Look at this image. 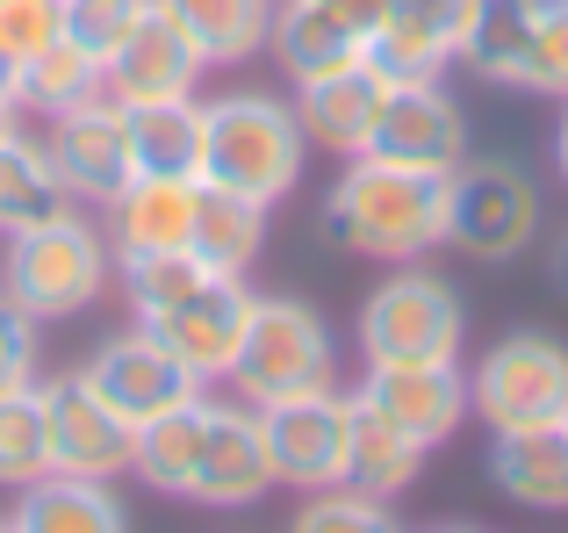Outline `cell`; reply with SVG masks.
Listing matches in <instances>:
<instances>
[{
	"label": "cell",
	"instance_id": "6da1fadb",
	"mask_svg": "<svg viewBox=\"0 0 568 533\" xmlns=\"http://www.w3.org/2000/svg\"><path fill=\"white\" fill-rule=\"evenodd\" d=\"M317 231L338 253H361L382 266H410L432 245H446V173L388 167V159H353L338 188L324 195Z\"/></svg>",
	"mask_w": 568,
	"mask_h": 533
},
{
	"label": "cell",
	"instance_id": "7a4b0ae2",
	"mask_svg": "<svg viewBox=\"0 0 568 533\" xmlns=\"http://www.w3.org/2000/svg\"><path fill=\"white\" fill-rule=\"evenodd\" d=\"M303 123H295L288 101L274 94H223L202 101V181L252 195L274 210L295 181H303Z\"/></svg>",
	"mask_w": 568,
	"mask_h": 533
},
{
	"label": "cell",
	"instance_id": "3957f363",
	"mask_svg": "<svg viewBox=\"0 0 568 533\" xmlns=\"http://www.w3.org/2000/svg\"><path fill=\"white\" fill-rule=\"evenodd\" d=\"M109 274H115L109 239H101L87 217L65 210V217H51V224L14 231V239H8L0 295L22 303L37 324H51V318H80V310H94V295H101Z\"/></svg>",
	"mask_w": 568,
	"mask_h": 533
},
{
	"label": "cell",
	"instance_id": "277c9868",
	"mask_svg": "<svg viewBox=\"0 0 568 533\" xmlns=\"http://www.w3.org/2000/svg\"><path fill=\"white\" fill-rule=\"evenodd\" d=\"M332 324L303 303V295H252L245 346L231 361V390H245V404H274L295 390H324L332 382Z\"/></svg>",
	"mask_w": 568,
	"mask_h": 533
},
{
	"label": "cell",
	"instance_id": "5b68a950",
	"mask_svg": "<svg viewBox=\"0 0 568 533\" xmlns=\"http://www.w3.org/2000/svg\"><path fill=\"white\" fill-rule=\"evenodd\" d=\"M468 411L489 433H532V425H568V346L540 332H511L475 361Z\"/></svg>",
	"mask_w": 568,
	"mask_h": 533
},
{
	"label": "cell",
	"instance_id": "8992f818",
	"mask_svg": "<svg viewBox=\"0 0 568 533\" xmlns=\"http://www.w3.org/2000/svg\"><path fill=\"white\" fill-rule=\"evenodd\" d=\"M266 440V469L288 491H338L346 483V447H353V390H295L274 404H252Z\"/></svg>",
	"mask_w": 568,
	"mask_h": 533
},
{
	"label": "cell",
	"instance_id": "52a82bcc",
	"mask_svg": "<svg viewBox=\"0 0 568 533\" xmlns=\"http://www.w3.org/2000/svg\"><path fill=\"white\" fill-rule=\"evenodd\" d=\"M540 239V188L504 159H460L446 173V245L468 260H518Z\"/></svg>",
	"mask_w": 568,
	"mask_h": 533
},
{
	"label": "cell",
	"instance_id": "ba28073f",
	"mask_svg": "<svg viewBox=\"0 0 568 533\" xmlns=\"http://www.w3.org/2000/svg\"><path fill=\"white\" fill-rule=\"evenodd\" d=\"M361 353H367V368L454 361L460 353V295L439 274H425V260H410L361 303Z\"/></svg>",
	"mask_w": 568,
	"mask_h": 533
},
{
	"label": "cell",
	"instance_id": "9c48e42d",
	"mask_svg": "<svg viewBox=\"0 0 568 533\" xmlns=\"http://www.w3.org/2000/svg\"><path fill=\"white\" fill-rule=\"evenodd\" d=\"M43 152H51L65 195L94 202V210H109V202L138 181V159H130V115H123V101H109V94L58 109L51 130H43Z\"/></svg>",
	"mask_w": 568,
	"mask_h": 533
},
{
	"label": "cell",
	"instance_id": "30bf717a",
	"mask_svg": "<svg viewBox=\"0 0 568 533\" xmlns=\"http://www.w3.org/2000/svg\"><path fill=\"white\" fill-rule=\"evenodd\" d=\"M37 390H43V419H51V476H94V483L130 476L138 425H130L94 382L58 375V382H37Z\"/></svg>",
	"mask_w": 568,
	"mask_h": 533
},
{
	"label": "cell",
	"instance_id": "8fae6325",
	"mask_svg": "<svg viewBox=\"0 0 568 533\" xmlns=\"http://www.w3.org/2000/svg\"><path fill=\"white\" fill-rule=\"evenodd\" d=\"M361 159H388V167H417V173H454L468 159V115H460V101L439 80H396Z\"/></svg>",
	"mask_w": 568,
	"mask_h": 533
},
{
	"label": "cell",
	"instance_id": "7c38bea8",
	"mask_svg": "<svg viewBox=\"0 0 568 533\" xmlns=\"http://www.w3.org/2000/svg\"><path fill=\"white\" fill-rule=\"evenodd\" d=\"M245 318H252V289L209 274L194 295H181L173 310L138 318V324L159 332V346H166L194 382H231V361H237V346H245Z\"/></svg>",
	"mask_w": 568,
	"mask_h": 533
},
{
	"label": "cell",
	"instance_id": "4fadbf2b",
	"mask_svg": "<svg viewBox=\"0 0 568 533\" xmlns=\"http://www.w3.org/2000/svg\"><path fill=\"white\" fill-rule=\"evenodd\" d=\"M80 375L94 382V390L109 396L130 425H144V419H159V411H181V404H194V396H209V382H194L187 368L159 346V332H144V324H138V332L101 339L94 361H87Z\"/></svg>",
	"mask_w": 568,
	"mask_h": 533
},
{
	"label": "cell",
	"instance_id": "5bb4252c",
	"mask_svg": "<svg viewBox=\"0 0 568 533\" xmlns=\"http://www.w3.org/2000/svg\"><path fill=\"white\" fill-rule=\"evenodd\" d=\"M194 80H202V51L187 43V29L159 0L138 14V29L101 66V94L123 101V109H138V101H181V94H194Z\"/></svg>",
	"mask_w": 568,
	"mask_h": 533
},
{
	"label": "cell",
	"instance_id": "9a60e30c",
	"mask_svg": "<svg viewBox=\"0 0 568 533\" xmlns=\"http://www.w3.org/2000/svg\"><path fill=\"white\" fill-rule=\"evenodd\" d=\"M353 396H367L388 425H403L425 447H439L468 419V375L454 361H382V368H367V382Z\"/></svg>",
	"mask_w": 568,
	"mask_h": 533
},
{
	"label": "cell",
	"instance_id": "2e32d148",
	"mask_svg": "<svg viewBox=\"0 0 568 533\" xmlns=\"http://www.w3.org/2000/svg\"><path fill=\"white\" fill-rule=\"evenodd\" d=\"M388 72L375 58H353V66L324 72V80H303V94H295V123H303L310 144H324V152L338 159H361L367 138H375V115L388 101Z\"/></svg>",
	"mask_w": 568,
	"mask_h": 533
},
{
	"label": "cell",
	"instance_id": "e0dca14e",
	"mask_svg": "<svg viewBox=\"0 0 568 533\" xmlns=\"http://www.w3.org/2000/svg\"><path fill=\"white\" fill-rule=\"evenodd\" d=\"M266 491H274V469H266V440H260L252 404H209L187 497L194 505H252Z\"/></svg>",
	"mask_w": 568,
	"mask_h": 533
},
{
	"label": "cell",
	"instance_id": "ac0fdd59",
	"mask_svg": "<svg viewBox=\"0 0 568 533\" xmlns=\"http://www.w3.org/2000/svg\"><path fill=\"white\" fill-rule=\"evenodd\" d=\"M460 22H468V0H396L388 22L367 37V58L388 80H439L460 58Z\"/></svg>",
	"mask_w": 568,
	"mask_h": 533
},
{
	"label": "cell",
	"instance_id": "d6986e66",
	"mask_svg": "<svg viewBox=\"0 0 568 533\" xmlns=\"http://www.w3.org/2000/svg\"><path fill=\"white\" fill-rule=\"evenodd\" d=\"M109 260H138V253H181L194 231V181H166V173H138L123 195L109 202Z\"/></svg>",
	"mask_w": 568,
	"mask_h": 533
},
{
	"label": "cell",
	"instance_id": "ffe728a7",
	"mask_svg": "<svg viewBox=\"0 0 568 533\" xmlns=\"http://www.w3.org/2000/svg\"><path fill=\"white\" fill-rule=\"evenodd\" d=\"M489 483L511 505L568 512V425H532V433H489Z\"/></svg>",
	"mask_w": 568,
	"mask_h": 533
},
{
	"label": "cell",
	"instance_id": "44dd1931",
	"mask_svg": "<svg viewBox=\"0 0 568 533\" xmlns=\"http://www.w3.org/2000/svg\"><path fill=\"white\" fill-rule=\"evenodd\" d=\"M266 245V202L231 195V188H209L194 181V231H187V253L223 281H245L252 260Z\"/></svg>",
	"mask_w": 568,
	"mask_h": 533
},
{
	"label": "cell",
	"instance_id": "7402d4cb",
	"mask_svg": "<svg viewBox=\"0 0 568 533\" xmlns=\"http://www.w3.org/2000/svg\"><path fill=\"white\" fill-rule=\"evenodd\" d=\"M8 533H130V512L94 476H43L8 512Z\"/></svg>",
	"mask_w": 568,
	"mask_h": 533
},
{
	"label": "cell",
	"instance_id": "603a6c76",
	"mask_svg": "<svg viewBox=\"0 0 568 533\" xmlns=\"http://www.w3.org/2000/svg\"><path fill=\"white\" fill-rule=\"evenodd\" d=\"M266 51H274L281 72L303 87V80H324V72H338V66H353V58H367V43L353 37L338 14H324L317 0H281L274 22H266Z\"/></svg>",
	"mask_w": 568,
	"mask_h": 533
},
{
	"label": "cell",
	"instance_id": "cb8c5ba5",
	"mask_svg": "<svg viewBox=\"0 0 568 533\" xmlns=\"http://www.w3.org/2000/svg\"><path fill=\"white\" fill-rule=\"evenodd\" d=\"M425 440H410L403 425H388L367 396H353V447H346V491H367V497H403L425 469Z\"/></svg>",
	"mask_w": 568,
	"mask_h": 533
},
{
	"label": "cell",
	"instance_id": "d4e9b609",
	"mask_svg": "<svg viewBox=\"0 0 568 533\" xmlns=\"http://www.w3.org/2000/svg\"><path fill=\"white\" fill-rule=\"evenodd\" d=\"M532 22H540V0H468L460 66H468L475 80L518 87L526 80V51H532Z\"/></svg>",
	"mask_w": 568,
	"mask_h": 533
},
{
	"label": "cell",
	"instance_id": "484cf974",
	"mask_svg": "<svg viewBox=\"0 0 568 533\" xmlns=\"http://www.w3.org/2000/svg\"><path fill=\"white\" fill-rule=\"evenodd\" d=\"M130 115V159L138 173H166V181H202V101H138Z\"/></svg>",
	"mask_w": 568,
	"mask_h": 533
},
{
	"label": "cell",
	"instance_id": "4316f807",
	"mask_svg": "<svg viewBox=\"0 0 568 533\" xmlns=\"http://www.w3.org/2000/svg\"><path fill=\"white\" fill-rule=\"evenodd\" d=\"M65 210H72V195H65V181H58L43 138H22V130H14V138L0 144V239L37 231Z\"/></svg>",
	"mask_w": 568,
	"mask_h": 533
},
{
	"label": "cell",
	"instance_id": "83f0119b",
	"mask_svg": "<svg viewBox=\"0 0 568 533\" xmlns=\"http://www.w3.org/2000/svg\"><path fill=\"white\" fill-rule=\"evenodd\" d=\"M159 8L187 29L202 66H237L266 51V22H274V0H159Z\"/></svg>",
	"mask_w": 568,
	"mask_h": 533
},
{
	"label": "cell",
	"instance_id": "f1b7e54d",
	"mask_svg": "<svg viewBox=\"0 0 568 533\" xmlns=\"http://www.w3.org/2000/svg\"><path fill=\"white\" fill-rule=\"evenodd\" d=\"M202 419H209V396H194L181 411H159V419L138 425V447H130V476L144 491H166L187 497L194 483V454H202Z\"/></svg>",
	"mask_w": 568,
	"mask_h": 533
},
{
	"label": "cell",
	"instance_id": "f546056e",
	"mask_svg": "<svg viewBox=\"0 0 568 533\" xmlns=\"http://www.w3.org/2000/svg\"><path fill=\"white\" fill-rule=\"evenodd\" d=\"M51 476V419H43V390L0 396V483L8 491H29V483Z\"/></svg>",
	"mask_w": 568,
	"mask_h": 533
},
{
	"label": "cell",
	"instance_id": "4dcf8cb0",
	"mask_svg": "<svg viewBox=\"0 0 568 533\" xmlns=\"http://www.w3.org/2000/svg\"><path fill=\"white\" fill-rule=\"evenodd\" d=\"M101 94V58H87L72 37H58V43H43L37 58L22 66V109H43V115H58V109H72V101H94Z\"/></svg>",
	"mask_w": 568,
	"mask_h": 533
},
{
	"label": "cell",
	"instance_id": "1f68e13d",
	"mask_svg": "<svg viewBox=\"0 0 568 533\" xmlns=\"http://www.w3.org/2000/svg\"><path fill=\"white\" fill-rule=\"evenodd\" d=\"M115 274H123V295L138 303V318H159V310H173L181 295H194L209 281V266L187 253H138V260H115Z\"/></svg>",
	"mask_w": 568,
	"mask_h": 533
},
{
	"label": "cell",
	"instance_id": "d6a6232c",
	"mask_svg": "<svg viewBox=\"0 0 568 533\" xmlns=\"http://www.w3.org/2000/svg\"><path fill=\"white\" fill-rule=\"evenodd\" d=\"M288 533H403V526H396V512H388L382 497L338 483V491H310V505L295 512Z\"/></svg>",
	"mask_w": 568,
	"mask_h": 533
},
{
	"label": "cell",
	"instance_id": "836d02e7",
	"mask_svg": "<svg viewBox=\"0 0 568 533\" xmlns=\"http://www.w3.org/2000/svg\"><path fill=\"white\" fill-rule=\"evenodd\" d=\"M144 8H152V0H65V37L80 43L87 58H101V66H109L115 43L138 29Z\"/></svg>",
	"mask_w": 568,
	"mask_h": 533
},
{
	"label": "cell",
	"instance_id": "e575fe53",
	"mask_svg": "<svg viewBox=\"0 0 568 533\" xmlns=\"http://www.w3.org/2000/svg\"><path fill=\"white\" fill-rule=\"evenodd\" d=\"M532 94L568 101V0H540V22H532V51H526V80Z\"/></svg>",
	"mask_w": 568,
	"mask_h": 533
},
{
	"label": "cell",
	"instance_id": "d590c367",
	"mask_svg": "<svg viewBox=\"0 0 568 533\" xmlns=\"http://www.w3.org/2000/svg\"><path fill=\"white\" fill-rule=\"evenodd\" d=\"M58 37H65V0H0V51L14 66H29Z\"/></svg>",
	"mask_w": 568,
	"mask_h": 533
},
{
	"label": "cell",
	"instance_id": "8d00e7d4",
	"mask_svg": "<svg viewBox=\"0 0 568 533\" xmlns=\"http://www.w3.org/2000/svg\"><path fill=\"white\" fill-rule=\"evenodd\" d=\"M29 382H37V318L0 295V396L29 390Z\"/></svg>",
	"mask_w": 568,
	"mask_h": 533
},
{
	"label": "cell",
	"instance_id": "74e56055",
	"mask_svg": "<svg viewBox=\"0 0 568 533\" xmlns=\"http://www.w3.org/2000/svg\"><path fill=\"white\" fill-rule=\"evenodd\" d=\"M317 8H324V14H338V22H346L353 37L367 43V37H375V29L388 22V8H396V0H317Z\"/></svg>",
	"mask_w": 568,
	"mask_h": 533
},
{
	"label": "cell",
	"instance_id": "f35d334b",
	"mask_svg": "<svg viewBox=\"0 0 568 533\" xmlns=\"http://www.w3.org/2000/svg\"><path fill=\"white\" fill-rule=\"evenodd\" d=\"M14 94H22V66L0 51V101H14ZM14 109H22V101H14Z\"/></svg>",
	"mask_w": 568,
	"mask_h": 533
},
{
	"label": "cell",
	"instance_id": "ab89813d",
	"mask_svg": "<svg viewBox=\"0 0 568 533\" xmlns=\"http://www.w3.org/2000/svg\"><path fill=\"white\" fill-rule=\"evenodd\" d=\"M14 115H22V109H14V101H0V144H8L14 130H22V123H14Z\"/></svg>",
	"mask_w": 568,
	"mask_h": 533
},
{
	"label": "cell",
	"instance_id": "60d3db41",
	"mask_svg": "<svg viewBox=\"0 0 568 533\" xmlns=\"http://www.w3.org/2000/svg\"><path fill=\"white\" fill-rule=\"evenodd\" d=\"M555 152H561V181H568V109H561V138H555Z\"/></svg>",
	"mask_w": 568,
	"mask_h": 533
},
{
	"label": "cell",
	"instance_id": "b9f144b4",
	"mask_svg": "<svg viewBox=\"0 0 568 533\" xmlns=\"http://www.w3.org/2000/svg\"><path fill=\"white\" fill-rule=\"evenodd\" d=\"M439 533H475V526H439Z\"/></svg>",
	"mask_w": 568,
	"mask_h": 533
},
{
	"label": "cell",
	"instance_id": "7bdbcfd3",
	"mask_svg": "<svg viewBox=\"0 0 568 533\" xmlns=\"http://www.w3.org/2000/svg\"><path fill=\"white\" fill-rule=\"evenodd\" d=\"M0 533H8V520H0Z\"/></svg>",
	"mask_w": 568,
	"mask_h": 533
}]
</instances>
